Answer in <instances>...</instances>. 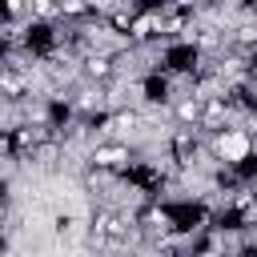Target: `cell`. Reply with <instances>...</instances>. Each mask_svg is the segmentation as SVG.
Returning a JSON list of instances; mask_svg holds the SVG:
<instances>
[{"instance_id": "1", "label": "cell", "mask_w": 257, "mask_h": 257, "mask_svg": "<svg viewBox=\"0 0 257 257\" xmlns=\"http://www.w3.org/2000/svg\"><path fill=\"white\" fill-rule=\"evenodd\" d=\"M209 153H213V161L221 165V169H245V165H253V153H257V137L245 128V124H229V128H221V133H213L209 137Z\"/></svg>"}, {"instance_id": "2", "label": "cell", "mask_w": 257, "mask_h": 257, "mask_svg": "<svg viewBox=\"0 0 257 257\" xmlns=\"http://www.w3.org/2000/svg\"><path fill=\"white\" fill-rule=\"evenodd\" d=\"M88 165H92V169H100V173H133L137 153H133V145H128V141L108 137V141H96V145L88 149Z\"/></svg>"}, {"instance_id": "3", "label": "cell", "mask_w": 257, "mask_h": 257, "mask_svg": "<svg viewBox=\"0 0 257 257\" xmlns=\"http://www.w3.org/2000/svg\"><path fill=\"white\" fill-rule=\"evenodd\" d=\"M157 36H165V8H137L133 28H128V44H149Z\"/></svg>"}, {"instance_id": "4", "label": "cell", "mask_w": 257, "mask_h": 257, "mask_svg": "<svg viewBox=\"0 0 257 257\" xmlns=\"http://www.w3.org/2000/svg\"><path fill=\"white\" fill-rule=\"evenodd\" d=\"M0 88H4V100H8V104H20L24 96H32V72H24L16 60H4Z\"/></svg>"}, {"instance_id": "5", "label": "cell", "mask_w": 257, "mask_h": 257, "mask_svg": "<svg viewBox=\"0 0 257 257\" xmlns=\"http://www.w3.org/2000/svg\"><path fill=\"white\" fill-rule=\"evenodd\" d=\"M169 108H173V120H177V128H197V124H201L205 96H201V92H177Z\"/></svg>"}, {"instance_id": "6", "label": "cell", "mask_w": 257, "mask_h": 257, "mask_svg": "<svg viewBox=\"0 0 257 257\" xmlns=\"http://www.w3.org/2000/svg\"><path fill=\"white\" fill-rule=\"evenodd\" d=\"M60 16V0H28V24H52Z\"/></svg>"}, {"instance_id": "7", "label": "cell", "mask_w": 257, "mask_h": 257, "mask_svg": "<svg viewBox=\"0 0 257 257\" xmlns=\"http://www.w3.org/2000/svg\"><path fill=\"white\" fill-rule=\"evenodd\" d=\"M201 257H225V253H217V249H209V253H201Z\"/></svg>"}, {"instance_id": "8", "label": "cell", "mask_w": 257, "mask_h": 257, "mask_svg": "<svg viewBox=\"0 0 257 257\" xmlns=\"http://www.w3.org/2000/svg\"><path fill=\"white\" fill-rule=\"evenodd\" d=\"M253 189H257V185H253Z\"/></svg>"}]
</instances>
